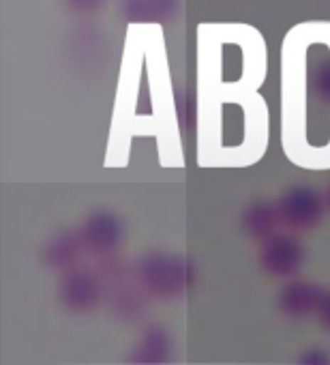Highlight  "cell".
Returning <instances> with one entry per match:
<instances>
[{
  "instance_id": "7a4b0ae2",
  "label": "cell",
  "mask_w": 330,
  "mask_h": 365,
  "mask_svg": "<svg viewBox=\"0 0 330 365\" xmlns=\"http://www.w3.org/2000/svg\"><path fill=\"white\" fill-rule=\"evenodd\" d=\"M154 140L163 170L185 168V146L165 31L159 22H129L116 78L105 170H122L131 161L133 142Z\"/></svg>"
},
{
  "instance_id": "6da1fadb",
  "label": "cell",
  "mask_w": 330,
  "mask_h": 365,
  "mask_svg": "<svg viewBox=\"0 0 330 365\" xmlns=\"http://www.w3.org/2000/svg\"><path fill=\"white\" fill-rule=\"evenodd\" d=\"M268 43L249 22H200L196 29V163L238 170L260 163L270 144L262 95Z\"/></svg>"
},
{
  "instance_id": "3957f363",
  "label": "cell",
  "mask_w": 330,
  "mask_h": 365,
  "mask_svg": "<svg viewBox=\"0 0 330 365\" xmlns=\"http://www.w3.org/2000/svg\"><path fill=\"white\" fill-rule=\"evenodd\" d=\"M279 142L292 165L330 170V20H302L281 39Z\"/></svg>"
}]
</instances>
